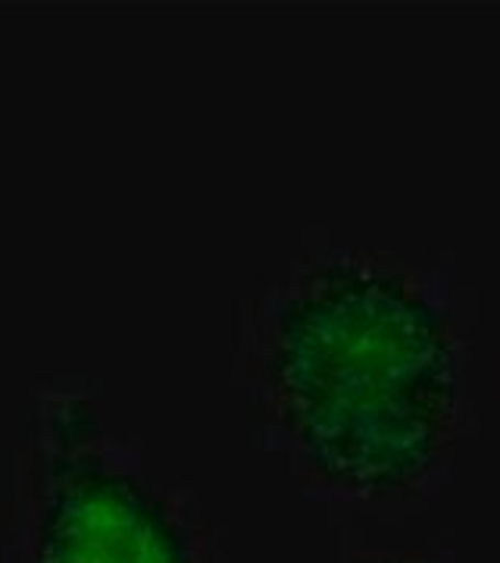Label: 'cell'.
<instances>
[{
  "instance_id": "6da1fadb",
  "label": "cell",
  "mask_w": 500,
  "mask_h": 563,
  "mask_svg": "<svg viewBox=\"0 0 500 563\" xmlns=\"http://www.w3.org/2000/svg\"><path fill=\"white\" fill-rule=\"evenodd\" d=\"M251 379L269 435L316 488L357 501L416 498L454 448L460 325L420 266L332 251L266 295Z\"/></svg>"
},
{
  "instance_id": "7a4b0ae2",
  "label": "cell",
  "mask_w": 500,
  "mask_h": 563,
  "mask_svg": "<svg viewBox=\"0 0 500 563\" xmlns=\"http://www.w3.org/2000/svg\"><path fill=\"white\" fill-rule=\"evenodd\" d=\"M20 563H198L185 526L138 476L57 444L32 463Z\"/></svg>"
},
{
  "instance_id": "3957f363",
  "label": "cell",
  "mask_w": 500,
  "mask_h": 563,
  "mask_svg": "<svg viewBox=\"0 0 500 563\" xmlns=\"http://www.w3.org/2000/svg\"><path fill=\"white\" fill-rule=\"evenodd\" d=\"M373 563H432V561H425V558H381V561H373Z\"/></svg>"
}]
</instances>
